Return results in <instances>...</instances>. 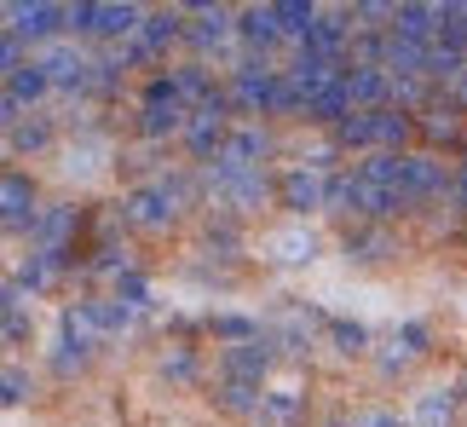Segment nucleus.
Here are the masks:
<instances>
[{"mask_svg": "<svg viewBox=\"0 0 467 427\" xmlns=\"http://www.w3.org/2000/svg\"><path fill=\"white\" fill-rule=\"evenodd\" d=\"M145 128H150V133H161V128H179V99H173V93H161V87H156V93H150Z\"/></svg>", "mask_w": 467, "mask_h": 427, "instance_id": "obj_1", "label": "nucleus"}, {"mask_svg": "<svg viewBox=\"0 0 467 427\" xmlns=\"http://www.w3.org/2000/svg\"><path fill=\"white\" fill-rule=\"evenodd\" d=\"M272 248H277V260H306L312 255V231H277Z\"/></svg>", "mask_w": 467, "mask_h": 427, "instance_id": "obj_2", "label": "nucleus"}, {"mask_svg": "<svg viewBox=\"0 0 467 427\" xmlns=\"http://www.w3.org/2000/svg\"><path fill=\"white\" fill-rule=\"evenodd\" d=\"M133 208H139V220H150V225L173 214V208H168V191H145V197H133Z\"/></svg>", "mask_w": 467, "mask_h": 427, "instance_id": "obj_3", "label": "nucleus"}, {"mask_svg": "<svg viewBox=\"0 0 467 427\" xmlns=\"http://www.w3.org/2000/svg\"><path fill=\"white\" fill-rule=\"evenodd\" d=\"M12 17H17V29L41 35V29H47V17H52V6H12Z\"/></svg>", "mask_w": 467, "mask_h": 427, "instance_id": "obj_4", "label": "nucleus"}, {"mask_svg": "<svg viewBox=\"0 0 467 427\" xmlns=\"http://www.w3.org/2000/svg\"><path fill=\"white\" fill-rule=\"evenodd\" d=\"M289 197H295L300 208H312V203H317V180H306V173H295V180H289Z\"/></svg>", "mask_w": 467, "mask_h": 427, "instance_id": "obj_5", "label": "nucleus"}, {"mask_svg": "<svg viewBox=\"0 0 467 427\" xmlns=\"http://www.w3.org/2000/svg\"><path fill=\"white\" fill-rule=\"evenodd\" d=\"M347 93H358V99H375V93H381V76H352V81H347Z\"/></svg>", "mask_w": 467, "mask_h": 427, "instance_id": "obj_6", "label": "nucleus"}, {"mask_svg": "<svg viewBox=\"0 0 467 427\" xmlns=\"http://www.w3.org/2000/svg\"><path fill=\"white\" fill-rule=\"evenodd\" d=\"M6 208L12 220H24V180H6Z\"/></svg>", "mask_w": 467, "mask_h": 427, "instance_id": "obj_7", "label": "nucleus"}]
</instances>
